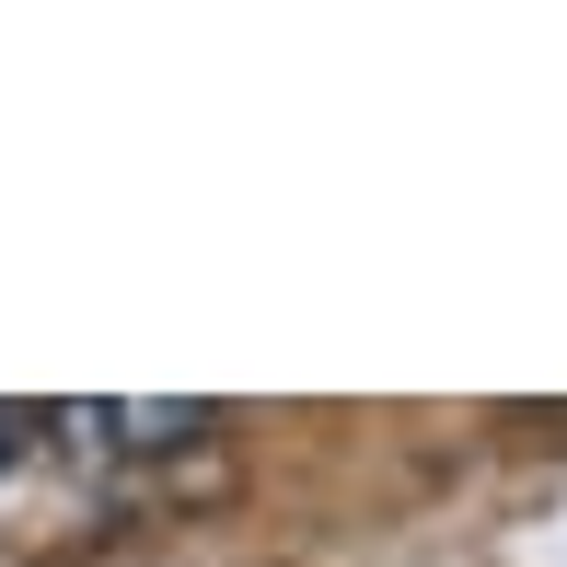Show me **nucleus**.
Segmentation results:
<instances>
[{"label": "nucleus", "instance_id": "nucleus-1", "mask_svg": "<svg viewBox=\"0 0 567 567\" xmlns=\"http://www.w3.org/2000/svg\"><path fill=\"white\" fill-rule=\"evenodd\" d=\"M47 429L70 452H186L197 429H220V405H59Z\"/></svg>", "mask_w": 567, "mask_h": 567}, {"label": "nucleus", "instance_id": "nucleus-2", "mask_svg": "<svg viewBox=\"0 0 567 567\" xmlns=\"http://www.w3.org/2000/svg\"><path fill=\"white\" fill-rule=\"evenodd\" d=\"M23 429H35V405H0V463L23 452Z\"/></svg>", "mask_w": 567, "mask_h": 567}]
</instances>
